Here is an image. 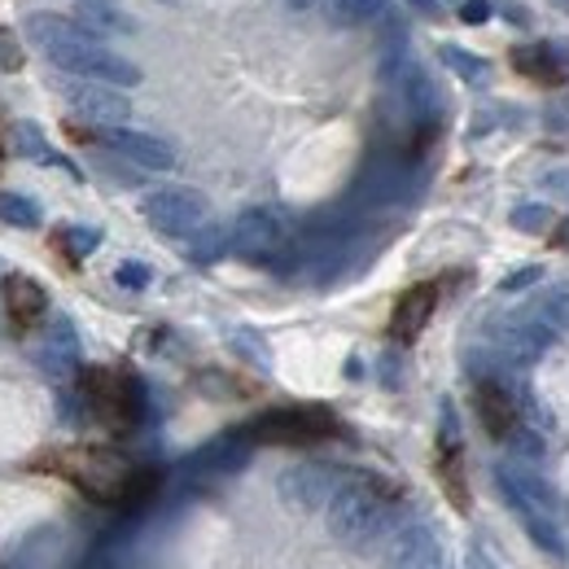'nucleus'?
Returning a JSON list of instances; mask_svg holds the SVG:
<instances>
[{
  "instance_id": "1",
  "label": "nucleus",
  "mask_w": 569,
  "mask_h": 569,
  "mask_svg": "<svg viewBox=\"0 0 569 569\" xmlns=\"http://www.w3.org/2000/svg\"><path fill=\"white\" fill-rule=\"evenodd\" d=\"M395 491L377 478H342V487L329 499V535L356 552H368L395 521Z\"/></svg>"
},
{
  "instance_id": "2",
  "label": "nucleus",
  "mask_w": 569,
  "mask_h": 569,
  "mask_svg": "<svg viewBox=\"0 0 569 569\" xmlns=\"http://www.w3.org/2000/svg\"><path fill=\"white\" fill-rule=\"evenodd\" d=\"M44 469L71 478L74 487L97 503H123L128 487H132V469L119 451H106V447H74L62 456H49Z\"/></svg>"
},
{
  "instance_id": "3",
  "label": "nucleus",
  "mask_w": 569,
  "mask_h": 569,
  "mask_svg": "<svg viewBox=\"0 0 569 569\" xmlns=\"http://www.w3.org/2000/svg\"><path fill=\"white\" fill-rule=\"evenodd\" d=\"M83 399H88L92 417L106 421L110 429H128L144 417L141 381L119 372V368H88L83 372Z\"/></svg>"
},
{
  "instance_id": "4",
  "label": "nucleus",
  "mask_w": 569,
  "mask_h": 569,
  "mask_svg": "<svg viewBox=\"0 0 569 569\" xmlns=\"http://www.w3.org/2000/svg\"><path fill=\"white\" fill-rule=\"evenodd\" d=\"M246 433H250V442L307 447V442H325L329 433H338V421L325 408H277V412H263L259 421H250Z\"/></svg>"
},
{
  "instance_id": "5",
  "label": "nucleus",
  "mask_w": 569,
  "mask_h": 569,
  "mask_svg": "<svg viewBox=\"0 0 569 569\" xmlns=\"http://www.w3.org/2000/svg\"><path fill=\"white\" fill-rule=\"evenodd\" d=\"M58 71L74 74V79H97V83H114V88H137L141 83V67H132L128 58L110 53L101 40H88V44H62V49H49L44 53Z\"/></svg>"
},
{
  "instance_id": "6",
  "label": "nucleus",
  "mask_w": 569,
  "mask_h": 569,
  "mask_svg": "<svg viewBox=\"0 0 569 569\" xmlns=\"http://www.w3.org/2000/svg\"><path fill=\"white\" fill-rule=\"evenodd\" d=\"M557 342V329L548 320H539L535 311H517V316H499L491 320V347H496L503 363L526 368L543 356Z\"/></svg>"
},
{
  "instance_id": "7",
  "label": "nucleus",
  "mask_w": 569,
  "mask_h": 569,
  "mask_svg": "<svg viewBox=\"0 0 569 569\" xmlns=\"http://www.w3.org/2000/svg\"><path fill=\"white\" fill-rule=\"evenodd\" d=\"M289 246V219L272 207H250L232 223V250L241 259H277Z\"/></svg>"
},
{
  "instance_id": "8",
  "label": "nucleus",
  "mask_w": 569,
  "mask_h": 569,
  "mask_svg": "<svg viewBox=\"0 0 569 569\" xmlns=\"http://www.w3.org/2000/svg\"><path fill=\"white\" fill-rule=\"evenodd\" d=\"M342 469L333 465H320V460H307V465H293L277 478V491L293 512H316V508H329L333 491L342 487Z\"/></svg>"
},
{
  "instance_id": "9",
  "label": "nucleus",
  "mask_w": 569,
  "mask_h": 569,
  "mask_svg": "<svg viewBox=\"0 0 569 569\" xmlns=\"http://www.w3.org/2000/svg\"><path fill=\"white\" fill-rule=\"evenodd\" d=\"M141 211L162 237H193L207 219V198L193 189H153Z\"/></svg>"
},
{
  "instance_id": "10",
  "label": "nucleus",
  "mask_w": 569,
  "mask_h": 569,
  "mask_svg": "<svg viewBox=\"0 0 569 569\" xmlns=\"http://www.w3.org/2000/svg\"><path fill=\"white\" fill-rule=\"evenodd\" d=\"M62 97L79 119L97 123V128H119L132 119V101L114 88V83H97V79H71L62 83Z\"/></svg>"
},
{
  "instance_id": "11",
  "label": "nucleus",
  "mask_w": 569,
  "mask_h": 569,
  "mask_svg": "<svg viewBox=\"0 0 569 569\" xmlns=\"http://www.w3.org/2000/svg\"><path fill=\"white\" fill-rule=\"evenodd\" d=\"M478 417L491 438H512L521 426V399H517V381L503 377H478Z\"/></svg>"
},
{
  "instance_id": "12",
  "label": "nucleus",
  "mask_w": 569,
  "mask_h": 569,
  "mask_svg": "<svg viewBox=\"0 0 569 569\" xmlns=\"http://www.w3.org/2000/svg\"><path fill=\"white\" fill-rule=\"evenodd\" d=\"M36 363H40V372L49 381H71L79 372V333H74V325L67 316L49 320V329H44V338L36 347Z\"/></svg>"
},
{
  "instance_id": "13",
  "label": "nucleus",
  "mask_w": 569,
  "mask_h": 569,
  "mask_svg": "<svg viewBox=\"0 0 569 569\" xmlns=\"http://www.w3.org/2000/svg\"><path fill=\"white\" fill-rule=\"evenodd\" d=\"M386 569H442V543L433 526L426 521L403 526L386 548Z\"/></svg>"
},
{
  "instance_id": "14",
  "label": "nucleus",
  "mask_w": 569,
  "mask_h": 569,
  "mask_svg": "<svg viewBox=\"0 0 569 569\" xmlns=\"http://www.w3.org/2000/svg\"><path fill=\"white\" fill-rule=\"evenodd\" d=\"M246 460H250V433L237 429V433H223V438L207 442L202 451H193L184 460V478H223V473L241 469Z\"/></svg>"
},
{
  "instance_id": "15",
  "label": "nucleus",
  "mask_w": 569,
  "mask_h": 569,
  "mask_svg": "<svg viewBox=\"0 0 569 569\" xmlns=\"http://www.w3.org/2000/svg\"><path fill=\"white\" fill-rule=\"evenodd\" d=\"M101 144L123 153L128 162H137L144 171H171L176 167V149L158 137H144V132H128V128H101Z\"/></svg>"
},
{
  "instance_id": "16",
  "label": "nucleus",
  "mask_w": 569,
  "mask_h": 569,
  "mask_svg": "<svg viewBox=\"0 0 569 569\" xmlns=\"http://www.w3.org/2000/svg\"><path fill=\"white\" fill-rule=\"evenodd\" d=\"M496 478L517 512H548V517L557 512V496H552V487H548L539 473H530V469H521V465H499Z\"/></svg>"
},
{
  "instance_id": "17",
  "label": "nucleus",
  "mask_w": 569,
  "mask_h": 569,
  "mask_svg": "<svg viewBox=\"0 0 569 569\" xmlns=\"http://www.w3.org/2000/svg\"><path fill=\"white\" fill-rule=\"evenodd\" d=\"M438 307V284H412L399 302H395V316H390V338L395 342H417L426 333L429 316Z\"/></svg>"
},
{
  "instance_id": "18",
  "label": "nucleus",
  "mask_w": 569,
  "mask_h": 569,
  "mask_svg": "<svg viewBox=\"0 0 569 569\" xmlns=\"http://www.w3.org/2000/svg\"><path fill=\"white\" fill-rule=\"evenodd\" d=\"M0 293H4V311H9L13 329H31V325H40V320L49 316V293H44V284L22 277V272L4 277Z\"/></svg>"
},
{
  "instance_id": "19",
  "label": "nucleus",
  "mask_w": 569,
  "mask_h": 569,
  "mask_svg": "<svg viewBox=\"0 0 569 569\" xmlns=\"http://www.w3.org/2000/svg\"><path fill=\"white\" fill-rule=\"evenodd\" d=\"M27 40L49 53V49H62V44H88L97 36L74 13H27Z\"/></svg>"
},
{
  "instance_id": "20",
  "label": "nucleus",
  "mask_w": 569,
  "mask_h": 569,
  "mask_svg": "<svg viewBox=\"0 0 569 569\" xmlns=\"http://www.w3.org/2000/svg\"><path fill=\"white\" fill-rule=\"evenodd\" d=\"M512 67L539 83H566L569 79V58L561 49H548V44H526V49H512Z\"/></svg>"
},
{
  "instance_id": "21",
  "label": "nucleus",
  "mask_w": 569,
  "mask_h": 569,
  "mask_svg": "<svg viewBox=\"0 0 569 569\" xmlns=\"http://www.w3.org/2000/svg\"><path fill=\"white\" fill-rule=\"evenodd\" d=\"M228 250H232V232L219 228V223H202V228L189 237V259H193V263H214V259H223Z\"/></svg>"
},
{
  "instance_id": "22",
  "label": "nucleus",
  "mask_w": 569,
  "mask_h": 569,
  "mask_svg": "<svg viewBox=\"0 0 569 569\" xmlns=\"http://www.w3.org/2000/svg\"><path fill=\"white\" fill-rule=\"evenodd\" d=\"M13 144H18V153H27V158H36V162H53V167H67L74 176V167L58 153V149H49V141L40 137V128L36 123H18L13 128Z\"/></svg>"
},
{
  "instance_id": "23",
  "label": "nucleus",
  "mask_w": 569,
  "mask_h": 569,
  "mask_svg": "<svg viewBox=\"0 0 569 569\" xmlns=\"http://www.w3.org/2000/svg\"><path fill=\"white\" fill-rule=\"evenodd\" d=\"M386 13V0H329V18L338 27H363Z\"/></svg>"
},
{
  "instance_id": "24",
  "label": "nucleus",
  "mask_w": 569,
  "mask_h": 569,
  "mask_svg": "<svg viewBox=\"0 0 569 569\" xmlns=\"http://www.w3.org/2000/svg\"><path fill=\"white\" fill-rule=\"evenodd\" d=\"M438 58H442V67H451V71L460 74V79H469V83H487L491 79V67L482 58H473L469 49H460V44H442Z\"/></svg>"
},
{
  "instance_id": "25",
  "label": "nucleus",
  "mask_w": 569,
  "mask_h": 569,
  "mask_svg": "<svg viewBox=\"0 0 569 569\" xmlns=\"http://www.w3.org/2000/svg\"><path fill=\"white\" fill-rule=\"evenodd\" d=\"M521 526H526V535H530L543 552H552V557H561V552H566L561 530H557V521H552L548 512H521Z\"/></svg>"
},
{
  "instance_id": "26",
  "label": "nucleus",
  "mask_w": 569,
  "mask_h": 569,
  "mask_svg": "<svg viewBox=\"0 0 569 569\" xmlns=\"http://www.w3.org/2000/svg\"><path fill=\"white\" fill-rule=\"evenodd\" d=\"M438 473L447 482V496L456 508H469V491H465V469H460V447H442V460H438Z\"/></svg>"
},
{
  "instance_id": "27",
  "label": "nucleus",
  "mask_w": 569,
  "mask_h": 569,
  "mask_svg": "<svg viewBox=\"0 0 569 569\" xmlns=\"http://www.w3.org/2000/svg\"><path fill=\"white\" fill-rule=\"evenodd\" d=\"M539 320H548L552 329H566L569 325V281L566 284H552L535 307H530Z\"/></svg>"
},
{
  "instance_id": "28",
  "label": "nucleus",
  "mask_w": 569,
  "mask_h": 569,
  "mask_svg": "<svg viewBox=\"0 0 569 569\" xmlns=\"http://www.w3.org/2000/svg\"><path fill=\"white\" fill-rule=\"evenodd\" d=\"M0 219L13 228H40V207L27 193H0Z\"/></svg>"
},
{
  "instance_id": "29",
  "label": "nucleus",
  "mask_w": 569,
  "mask_h": 569,
  "mask_svg": "<svg viewBox=\"0 0 569 569\" xmlns=\"http://www.w3.org/2000/svg\"><path fill=\"white\" fill-rule=\"evenodd\" d=\"M62 246L71 250V259H83V254H92V250L101 246V228H92V223H71V228H62Z\"/></svg>"
},
{
  "instance_id": "30",
  "label": "nucleus",
  "mask_w": 569,
  "mask_h": 569,
  "mask_svg": "<svg viewBox=\"0 0 569 569\" xmlns=\"http://www.w3.org/2000/svg\"><path fill=\"white\" fill-rule=\"evenodd\" d=\"M548 223H552V211L539 207V202H526V207L512 211V228H521V232H543Z\"/></svg>"
},
{
  "instance_id": "31",
  "label": "nucleus",
  "mask_w": 569,
  "mask_h": 569,
  "mask_svg": "<svg viewBox=\"0 0 569 569\" xmlns=\"http://www.w3.org/2000/svg\"><path fill=\"white\" fill-rule=\"evenodd\" d=\"M114 281L123 284V289H144V284L153 281V272H149L144 263H137V259H128V263L114 268Z\"/></svg>"
},
{
  "instance_id": "32",
  "label": "nucleus",
  "mask_w": 569,
  "mask_h": 569,
  "mask_svg": "<svg viewBox=\"0 0 569 569\" xmlns=\"http://www.w3.org/2000/svg\"><path fill=\"white\" fill-rule=\"evenodd\" d=\"M22 67V44L9 27H0V71H18Z\"/></svg>"
},
{
  "instance_id": "33",
  "label": "nucleus",
  "mask_w": 569,
  "mask_h": 569,
  "mask_svg": "<svg viewBox=\"0 0 569 569\" xmlns=\"http://www.w3.org/2000/svg\"><path fill=\"white\" fill-rule=\"evenodd\" d=\"M232 342H237V351H241V356H250L254 363H268V347H263L250 329H237V333H232Z\"/></svg>"
},
{
  "instance_id": "34",
  "label": "nucleus",
  "mask_w": 569,
  "mask_h": 569,
  "mask_svg": "<svg viewBox=\"0 0 569 569\" xmlns=\"http://www.w3.org/2000/svg\"><path fill=\"white\" fill-rule=\"evenodd\" d=\"M539 184H543V193H552V198H561V202H569V167H557V171H543V176H539Z\"/></svg>"
},
{
  "instance_id": "35",
  "label": "nucleus",
  "mask_w": 569,
  "mask_h": 569,
  "mask_svg": "<svg viewBox=\"0 0 569 569\" xmlns=\"http://www.w3.org/2000/svg\"><path fill=\"white\" fill-rule=\"evenodd\" d=\"M508 442H512V447H517L521 456H530V460H539V456H543V442H539V433H535V429H521V426H517V433H512Z\"/></svg>"
},
{
  "instance_id": "36",
  "label": "nucleus",
  "mask_w": 569,
  "mask_h": 569,
  "mask_svg": "<svg viewBox=\"0 0 569 569\" xmlns=\"http://www.w3.org/2000/svg\"><path fill=\"white\" fill-rule=\"evenodd\" d=\"M543 277V268H521V272H508L503 281H499V289L503 293H517V289H526V284H535Z\"/></svg>"
},
{
  "instance_id": "37",
  "label": "nucleus",
  "mask_w": 569,
  "mask_h": 569,
  "mask_svg": "<svg viewBox=\"0 0 569 569\" xmlns=\"http://www.w3.org/2000/svg\"><path fill=\"white\" fill-rule=\"evenodd\" d=\"M460 18H465L469 27L491 22V0H465V4H460Z\"/></svg>"
},
{
  "instance_id": "38",
  "label": "nucleus",
  "mask_w": 569,
  "mask_h": 569,
  "mask_svg": "<svg viewBox=\"0 0 569 569\" xmlns=\"http://www.w3.org/2000/svg\"><path fill=\"white\" fill-rule=\"evenodd\" d=\"M469 569H499V566H496V557H491L482 543H473V548H469Z\"/></svg>"
},
{
  "instance_id": "39",
  "label": "nucleus",
  "mask_w": 569,
  "mask_h": 569,
  "mask_svg": "<svg viewBox=\"0 0 569 569\" xmlns=\"http://www.w3.org/2000/svg\"><path fill=\"white\" fill-rule=\"evenodd\" d=\"M381 377H386V386H399V359H395V351L381 356Z\"/></svg>"
},
{
  "instance_id": "40",
  "label": "nucleus",
  "mask_w": 569,
  "mask_h": 569,
  "mask_svg": "<svg viewBox=\"0 0 569 569\" xmlns=\"http://www.w3.org/2000/svg\"><path fill=\"white\" fill-rule=\"evenodd\" d=\"M417 13H426V18H438V0H408Z\"/></svg>"
},
{
  "instance_id": "41",
  "label": "nucleus",
  "mask_w": 569,
  "mask_h": 569,
  "mask_svg": "<svg viewBox=\"0 0 569 569\" xmlns=\"http://www.w3.org/2000/svg\"><path fill=\"white\" fill-rule=\"evenodd\" d=\"M284 4H289V9H298V13H311L320 0H284Z\"/></svg>"
},
{
  "instance_id": "42",
  "label": "nucleus",
  "mask_w": 569,
  "mask_h": 569,
  "mask_svg": "<svg viewBox=\"0 0 569 569\" xmlns=\"http://www.w3.org/2000/svg\"><path fill=\"white\" fill-rule=\"evenodd\" d=\"M557 246H569V219L557 223Z\"/></svg>"
},
{
  "instance_id": "43",
  "label": "nucleus",
  "mask_w": 569,
  "mask_h": 569,
  "mask_svg": "<svg viewBox=\"0 0 569 569\" xmlns=\"http://www.w3.org/2000/svg\"><path fill=\"white\" fill-rule=\"evenodd\" d=\"M557 4H566V9H569V0H557Z\"/></svg>"
}]
</instances>
